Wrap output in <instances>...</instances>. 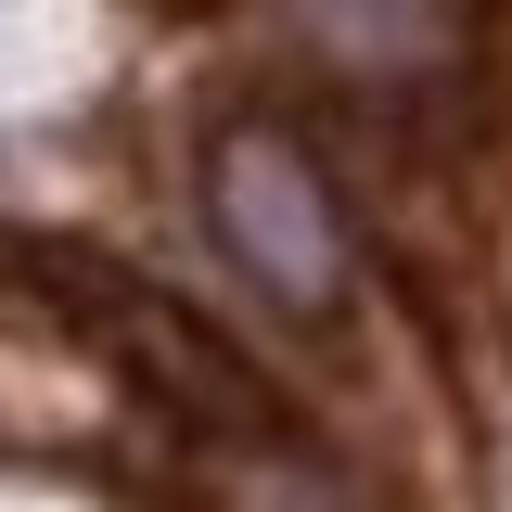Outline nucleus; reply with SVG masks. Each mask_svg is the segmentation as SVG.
I'll use <instances>...</instances> for the list:
<instances>
[{
    "mask_svg": "<svg viewBox=\"0 0 512 512\" xmlns=\"http://www.w3.org/2000/svg\"><path fill=\"white\" fill-rule=\"evenodd\" d=\"M218 231H231V256H244L282 308H320L346 282V231L320 205L308 154H282V141H231L218 154Z\"/></svg>",
    "mask_w": 512,
    "mask_h": 512,
    "instance_id": "1",
    "label": "nucleus"
}]
</instances>
